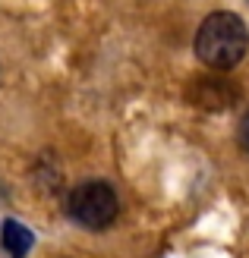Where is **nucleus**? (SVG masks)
Wrapping results in <instances>:
<instances>
[{"mask_svg": "<svg viewBox=\"0 0 249 258\" xmlns=\"http://www.w3.org/2000/svg\"><path fill=\"white\" fill-rule=\"evenodd\" d=\"M249 47V29L237 13H212L195 32V57L212 70H233Z\"/></svg>", "mask_w": 249, "mask_h": 258, "instance_id": "nucleus-1", "label": "nucleus"}, {"mask_svg": "<svg viewBox=\"0 0 249 258\" xmlns=\"http://www.w3.org/2000/svg\"><path fill=\"white\" fill-rule=\"evenodd\" d=\"M117 211H120V202H117V192L111 183L104 179H88L79 183L70 199H67V214L76 224H82L85 230H104L114 224Z\"/></svg>", "mask_w": 249, "mask_h": 258, "instance_id": "nucleus-2", "label": "nucleus"}, {"mask_svg": "<svg viewBox=\"0 0 249 258\" xmlns=\"http://www.w3.org/2000/svg\"><path fill=\"white\" fill-rule=\"evenodd\" d=\"M0 242H4L10 258H25L35 246V233L19 221H4V227H0Z\"/></svg>", "mask_w": 249, "mask_h": 258, "instance_id": "nucleus-3", "label": "nucleus"}, {"mask_svg": "<svg viewBox=\"0 0 249 258\" xmlns=\"http://www.w3.org/2000/svg\"><path fill=\"white\" fill-rule=\"evenodd\" d=\"M240 145L249 151V110H246V117L240 120Z\"/></svg>", "mask_w": 249, "mask_h": 258, "instance_id": "nucleus-4", "label": "nucleus"}]
</instances>
